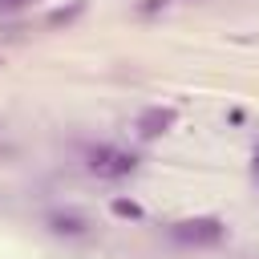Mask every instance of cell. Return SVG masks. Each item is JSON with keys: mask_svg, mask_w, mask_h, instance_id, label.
<instances>
[{"mask_svg": "<svg viewBox=\"0 0 259 259\" xmlns=\"http://www.w3.org/2000/svg\"><path fill=\"white\" fill-rule=\"evenodd\" d=\"M170 235H174L178 243H186V247H214V243L227 239V227H223V219H214V214H198V219L174 223Z\"/></svg>", "mask_w": 259, "mask_h": 259, "instance_id": "1", "label": "cell"}, {"mask_svg": "<svg viewBox=\"0 0 259 259\" xmlns=\"http://www.w3.org/2000/svg\"><path fill=\"white\" fill-rule=\"evenodd\" d=\"M138 170V154L121 146H93L89 150V174L97 178H125Z\"/></svg>", "mask_w": 259, "mask_h": 259, "instance_id": "2", "label": "cell"}, {"mask_svg": "<svg viewBox=\"0 0 259 259\" xmlns=\"http://www.w3.org/2000/svg\"><path fill=\"white\" fill-rule=\"evenodd\" d=\"M174 121H178V109L174 105H150V109L138 113V134L142 138H158V134L174 130Z\"/></svg>", "mask_w": 259, "mask_h": 259, "instance_id": "3", "label": "cell"}, {"mask_svg": "<svg viewBox=\"0 0 259 259\" xmlns=\"http://www.w3.org/2000/svg\"><path fill=\"white\" fill-rule=\"evenodd\" d=\"M49 227H53L57 235H85V231H89L85 214H77V210H57V214H49Z\"/></svg>", "mask_w": 259, "mask_h": 259, "instance_id": "4", "label": "cell"}, {"mask_svg": "<svg viewBox=\"0 0 259 259\" xmlns=\"http://www.w3.org/2000/svg\"><path fill=\"white\" fill-rule=\"evenodd\" d=\"M81 12H85V0H73V4H65V8H53L45 20H49V28H65V24H73Z\"/></svg>", "mask_w": 259, "mask_h": 259, "instance_id": "5", "label": "cell"}, {"mask_svg": "<svg viewBox=\"0 0 259 259\" xmlns=\"http://www.w3.org/2000/svg\"><path fill=\"white\" fill-rule=\"evenodd\" d=\"M109 210H113L117 219H142V214H146L134 198H113V202H109Z\"/></svg>", "mask_w": 259, "mask_h": 259, "instance_id": "6", "label": "cell"}, {"mask_svg": "<svg viewBox=\"0 0 259 259\" xmlns=\"http://www.w3.org/2000/svg\"><path fill=\"white\" fill-rule=\"evenodd\" d=\"M166 4H170V0H142V8H138V12H142V16H154V12H162Z\"/></svg>", "mask_w": 259, "mask_h": 259, "instance_id": "7", "label": "cell"}, {"mask_svg": "<svg viewBox=\"0 0 259 259\" xmlns=\"http://www.w3.org/2000/svg\"><path fill=\"white\" fill-rule=\"evenodd\" d=\"M32 0H0V12H20V8H28Z\"/></svg>", "mask_w": 259, "mask_h": 259, "instance_id": "8", "label": "cell"}, {"mask_svg": "<svg viewBox=\"0 0 259 259\" xmlns=\"http://www.w3.org/2000/svg\"><path fill=\"white\" fill-rule=\"evenodd\" d=\"M255 174H259V142H255Z\"/></svg>", "mask_w": 259, "mask_h": 259, "instance_id": "9", "label": "cell"}]
</instances>
